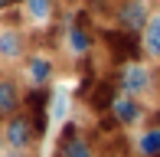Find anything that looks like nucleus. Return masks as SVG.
<instances>
[{"label": "nucleus", "mask_w": 160, "mask_h": 157, "mask_svg": "<svg viewBox=\"0 0 160 157\" xmlns=\"http://www.w3.org/2000/svg\"><path fill=\"white\" fill-rule=\"evenodd\" d=\"M150 13H147V3H141V0H124V3L118 7V30L124 33H144V26H147Z\"/></svg>", "instance_id": "1"}, {"label": "nucleus", "mask_w": 160, "mask_h": 157, "mask_svg": "<svg viewBox=\"0 0 160 157\" xmlns=\"http://www.w3.org/2000/svg\"><path fill=\"white\" fill-rule=\"evenodd\" d=\"M118 85L128 95H141V92L150 89V69L144 62H124L121 72H118Z\"/></svg>", "instance_id": "2"}, {"label": "nucleus", "mask_w": 160, "mask_h": 157, "mask_svg": "<svg viewBox=\"0 0 160 157\" xmlns=\"http://www.w3.org/2000/svg\"><path fill=\"white\" fill-rule=\"evenodd\" d=\"M111 118L118 121L121 128H134V124H141L144 108H141V102H137V95L118 92V95H114V102H111Z\"/></svg>", "instance_id": "3"}, {"label": "nucleus", "mask_w": 160, "mask_h": 157, "mask_svg": "<svg viewBox=\"0 0 160 157\" xmlns=\"http://www.w3.org/2000/svg\"><path fill=\"white\" fill-rule=\"evenodd\" d=\"M33 141H36V128H33L30 115H13L7 121V144L13 151H26Z\"/></svg>", "instance_id": "4"}, {"label": "nucleus", "mask_w": 160, "mask_h": 157, "mask_svg": "<svg viewBox=\"0 0 160 157\" xmlns=\"http://www.w3.org/2000/svg\"><path fill=\"white\" fill-rule=\"evenodd\" d=\"M105 39L111 43V53L114 59H124V62H137V56H141V46H137V36L134 33H124V30H108Z\"/></svg>", "instance_id": "5"}, {"label": "nucleus", "mask_w": 160, "mask_h": 157, "mask_svg": "<svg viewBox=\"0 0 160 157\" xmlns=\"http://www.w3.org/2000/svg\"><path fill=\"white\" fill-rule=\"evenodd\" d=\"M62 157H95L92 141L82 138L75 128H65V134H62Z\"/></svg>", "instance_id": "6"}, {"label": "nucleus", "mask_w": 160, "mask_h": 157, "mask_svg": "<svg viewBox=\"0 0 160 157\" xmlns=\"http://www.w3.org/2000/svg\"><path fill=\"white\" fill-rule=\"evenodd\" d=\"M20 89H17V82H10V78H0V118H7L10 121L13 115H17V108H20Z\"/></svg>", "instance_id": "7"}, {"label": "nucleus", "mask_w": 160, "mask_h": 157, "mask_svg": "<svg viewBox=\"0 0 160 157\" xmlns=\"http://www.w3.org/2000/svg\"><path fill=\"white\" fill-rule=\"evenodd\" d=\"M65 46L72 49V56H88V49H92V33L85 30L82 23H72L69 33H65Z\"/></svg>", "instance_id": "8"}, {"label": "nucleus", "mask_w": 160, "mask_h": 157, "mask_svg": "<svg viewBox=\"0 0 160 157\" xmlns=\"http://www.w3.org/2000/svg\"><path fill=\"white\" fill-rule=\"evenodd\" d=\"M141 46L144 53L150 56V59H160V13L147 20V26H144V36H141Z\"/></svg>", "instance_id": "9"}, {"label": "nucleus", "mask_w": 160, "mask_h": 157, "mask_svg": "<svg viewBox=\"0 0 160 157\" xmlns=\"http://www.w3.org/2000/svg\"><path fill=\"white\" fill-rule=\"evenodd\" d=\"M23 53V33L20 30H0V56L3 59H20Z\"/></svg>", "instance_id": "10"}, {"label": "nucleus", "mask_w": 160, "mask_h": 157, "mask_svg": "<svg viewBox=\"0 0 160 157\" xmlns=\"http://www.w3.org/2000/svg\"><path fill=\"white\" fill-rule=\"evenodd\" d=\"M137 157H160V128H147L134 144Z\"/></svg>", "instance_id": "11"}, {"label": "nucleus", "mask_w": 160, "mask_h": 157, "mask_svg": "<svg viewBox=\"0 0 160 157\" xmlns=\"http://www.w3.org/2000/svg\"><path fill=\"white\" fill-rule=\"evenodd\" d=\"M30 78H33V85H49V78H52V62H49L46 56H33L30 59Z\"/></svg>", "instance_id": "12"}, {"label": "nucleus", "mask_w": 160, "mask_h": 157, "mask_svg": "<svg viewBox=\"0 0 160 157\" xmlns=\"http://www.w3.org/2000/svg\"><path fill=\"white\" fill-rule=\"evenodd\" d=\"M114 95L118 92L111 89V82H101L95 92H92V108H98V111H111V102H114Z\"/></svg>", "instance_id": "13"}, {"label": "nucleus", "mask_w": 160, "mask_h": 157, "mask_svg": "<svg viewBox=\"0 0 160 157\" xmlns=\"http://www.w3.org/2000/svg\"><path fill=\"white\" fill-rule=\"evenodd\" d=\"M26 7H30V13L36 20H46L52 13V0H26Z\"/></svg>", "instance_id": "14"}, {"label": "nucleus", "mask_w": 160, "mask_h": 157, "mask_svg": "<svg viewBox=\"0 0 160 157\" xmlns=\"http://www.w3.org/2000/svg\"><path fill=\"white\" fill-rule=\"evenodd\" d=\"M52 111H56V115H62V111H65V95H56V98H52Z\"/></svg>", "instance_id": "15"}, {"label": "nucleus", "mask_w": 160, "mask_h": 157, "mask_svg": "<svg viewBox=\"0 0 160 157\" xmlns=\"http://www.w3.org/2000/svg\"><path fill=\"white\" fill-rule=\"evenodd\" d=\"M13 3V0H0V10H3V7H10Z\"/></svg>", "instance_id": "16"}, {"label": "nucleus", "mask_w": 160, "mask_h": 157, "mask_svg": "<svg viewBox=\"0 0 160 157\" xmlns=\"http://www.w3.org/2000/svg\"><path fill=\"white\" fill-rule=\"evenodd\" d=\"M0 147H3V141H0Z\"/></svg>", "instance_id": "17"}, {"label": "nucleus", "mask_w": 160, "mask_h": 157, "mask_svg": "<svg viewBox=\"0 0 160 157\" xmlns=\"http://www.w3.org/2000/svg\"><path fill=\"white\" fill-rule=\"evenodd\" d=\"M141 3H147V0H141Z\"/></svg>", "instance_id": "18"}, {"label": "nucleus", "mask_w": 160, "mask_h": 157, "mask_svg": "<svg viewBox=\"0 0 160 157\" xmlns=\"http://www.w3.org/2000/svg\"><path fill=\"white\" fill-rule=\"evenodd\" d=\"M13 3H17V0H13Z\"/></svg>", "instance_id": "19"}]
</instances>
